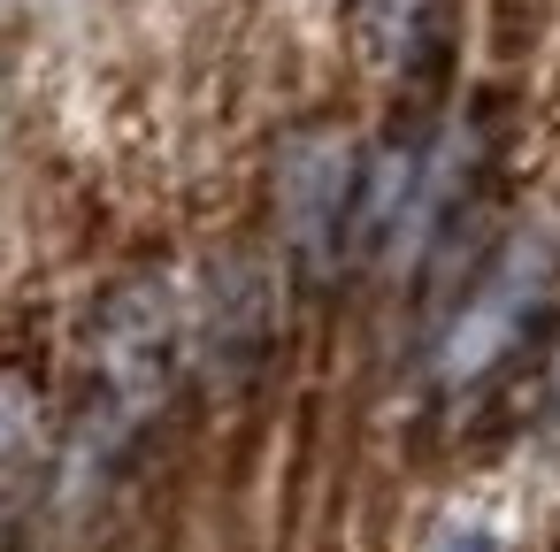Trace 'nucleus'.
Masks as SVG:
<instances>
[{"mask_svg": "<svg viewBox=\"0 0 560 552\" xmlns=\"http://www.w3.org/2000/svg\"><path fill=\"white\" fill-rule=\"evenodd\" d=\"M177 384V307L170 284L139 277L108 300L101 345H93V399H85V437L101 453H124L170 399Z\"/></svg>", "mask_w": 560, "mask_h": 552, "instance_id": "obj_1", "label": "nucleus"}, {"mask_svg": "<svg viewBox=\"0 0 560 552\" xmlns=\"http://www.w3.org/2000/svg\"><path fill=\"white\" fill-rule=\"evenodd\" d=\"M361 154L346 139H307L292 154V177H284V223H292V254L330 277L338 254L353 246V215H361Z\"/></svg>", "mask_w": 560, "mask_h": 552, "instance_id": "obj_2", "label": "nucleus"}, {"mask_svg": "<svg viewBox=\"0 0 560 552\" xmlns=\"http://www.w3.org/2000/svg\"><path fill=\"white\" fill-rule=\"evenodd\" d=\"M537 315H545V269H537V254H514V261L476 292V307L460 315V330L445 338V376H483V368H499V361L529 338Z\"/></svg>", "mask_w": 560, "mask_h": 552, "instance_id": "obj_3", "label": "nucleus"}, {"mask_svg": "<svg viewBox=\"0 0 560 552\" xmlns=\"http://www.w3.org/2000/svg\"><path fill=\"white\" fill-rule=\"evenodd\" d=\"M369 16H376V47L392 70L407 78L445 70V0H369Z\"/></svg>", "mask_w": 560, "mask_h": 552, "instance_id": "obj_4", "label": "nucleus"}, {"mask_svg": "<svg viewBox=\"0 0 560 552\" xmlns=\"http://www.w3.org/2000/svg\"><path fill=\"white\" fill-rule=\"evenodd\" d=\"M445 552H491V537L483 529H460V537H445Z\"/></svg>", "mask_w": 560, "mask_h": 552, "instance_id": "obj_5", "label": "nucleus"}]
</instances>
